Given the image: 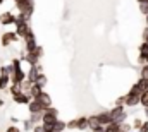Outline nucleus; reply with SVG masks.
Instances as JSON below:
<instances>
[{"label":"nucleus","mask_w":148,"mask_h":132,"mask_svg":"<svg viewBox=\"0 0 148 132\" xmlns=\"http://www.w3.org/2000/svg\"><path fill=\"white\" fill-rule=\"evenodd\" d=\"M23 60L21 59H12L10 62V84L21 86L26 81V72L23 70Z\"/></svg>","instance_id":"f257e3e1"},{"label":"nucleus","mask_w":148,"mask_h":132,"mask_svg":"<svg viewBox=\"0 0 148 132\" xmlns=\"http://www.w3.org/2000/svg\"><path fill=\"white\" fill-rule=\"evenodd\" d=\"M14 26H16V34H17V38H24L29 31H33V28H31V19L24 17L23 14H17V16H16Z\"/></svg>","instance_id":"f03ea898"},{"label":"nucleus","mask_w":148,"mask_h":132,"mask_svg":"<svg viewBox=\"0 0 148 132\" xmlns=\"http://www.w3.org/2000/svg\"><path fill=\"white\" fill-rule=\"evenodd\" d=\"M57 120H59V110H57L55 106H48V108L43 110V113H41V122H40V124L45 125V127H48V129H52Z\"/></svg>","instance_id":"7ed1b4c3"},{"label":"nucleus","mask_w":148,"mask_h":132,"mask_svg":"<svg viewBox=\"0 0 148 132\" xmlns=\"http://www.w3.org/2000/svg\"><path fill=\"white\" fill-rule=\"evenodd\" d=\"M41 59H43V46H40V45H36L31 52H24L23 57H21V60L26 62V64H29V65H36V64H40Z\"/></svg>","instance_id":"20e7f679"},{"label":"nucleus","mask_w":148,"mask_h":132,"mask_svg":"<svg viewBox=\"0 0 148 132\" xmlns=\"http://www.w3.org/2000/svg\"><path fill=\"white\" fill-rule=\"evenodd\" d=\"M9 93H10V96H12V99H14V103H17V105H28L29 103V96L19 88V86H14V84H9Z\"/></svg>","instance_id":"39448f33"},{"label":"nucleus","mask_w":148,"mask_h":132,"mask_svg":"<svg viewBox=\"0 0 148 132\" xmlns=\"http://www.w3.org/2000/svg\"><path fill=\"white\" fill-rule=\"evenodd\" d=\"M14 5L19 10V14H23L24 17H28V19L33 17V14H35V0H23L19 3H14Z\"/></svg>","instance_id":"423d86ee"},{"label":"nucleus","mask_w":148,"mask_h":132,"mask_svg":"<svg viewBox=\"0 0 148 132\" xmlns=\"http://www.w3.org/2000/svg\"><path fill=\"white\" fill-rule=\"evenodd\" d=\"M66 127L67 129H76V131H88V117L86 115H81V117H76L73 120L66 122Z\"/></svg>","instance_id":"0eeeda50"},{"label":"nucleus","mask_w":148,"mask_h":132,"mask_svg":"<svg viewBox=\"0 0 148 132\" xmlns=\"http://www.w3.org/2000/svg\"><path fill=\"white\" fill-rule=\"evenodd\" d=\"M136 105H140V91H138L134 86H131V89L124 95V106L133 108V106H136Z\"/></svg>","instance_id":"6e6552de"},{"label":"nucleus","mask_w":148,"mask_h":132,"mask_svg":"<svg viewBox=\"0 0 148 132\" xmlns=\"http://www.w3.org/2000/svg\"><path fill=\"white\" fill-rule=\"evenodd\" d=\"M109 112H110L112 122H115V124H122V122H126V118H127L126 106H115V105H114V108L109 110Z\"/></svg>","instance_id":"1a4fd4ad"},{"label":"nucleus","mask_w":148,"mask_h":132,"mask_svg":"<svg viewBox=\"0 0 148 132\" xmlns=\"http://www.w3.org/2000/svg\"><path fill=\"white\" fill-rule=\"evenodd\" d=\"M17 39H19V38H17L16 31H5V33L0 36V43H2V46H3V48H5V46H10V45H14Z\"/></svg>","instance_id":"9d476101"},{"label":"nucleus","mask_w":148,"mask_h":132,"mask_svg":"<svg viewBox=\"0 0 148 132\" xmlns=\"http://www.w3.org/2000/svg\"><path fill=\"white\" fill-rule=\"evenodd\" d=\"M43 72V67L40 65V64H36V65H29V70L26 72V81L28 82H35L36 81V77Z\"/></svg>","instance_id":"9b49d317"},{"label":"nucleus","mask_w":148,"mask_h":132,"mask_svg":"<svg viewBox=\"0 0 148 132\" xmlns=\"http://www.w3.org/2000/svg\"><path fill=\"white\" fill-rule=\"evenodd\" d=\"M23 41H24V52H31V50H33V48L38 45L36 36H35V33H33V31H29V33L26 34V36L23 38Z\"/></svg>","instance_id":"f8f14e48"},{"label":"nucleus","mask_w":148,"mask_h":132,"mask_svg":"<svg viewBox=\"0 0 148 132\" xmlns=\"http://www.w3.org/2000/svg\"><path fill=\"white\" fill-rule=\"evenodd\" d=\"M138 64H148V43L145 41H141V45L138 46Z\"/></svg>","instance_id":"ddd939ff"},{"label":"nucleus","mask_w":148,"mask_h":132,"mask_svg":"<svg viewBox=\"0 0 148 132\" xmlns=\"http://www.w3.org/2000/svg\"><path fill=\"white\" fill-rule=\"evenodd\" d=\"M14 21H16V14L14 12L5 10V12L0 14V24L2 26H10V24H14Z\"/></svg>","instance_id":"4468645a"},{"label":"nucleus","mask_w":148,"mask_h":132,"mask_svg":"<svg viewBox=\"0 0 148 132\" xmlns=\"http://www.w3.org/2000/svg\"><path fill=\"white\" fill-rule=\"evenodd\" d=\"M35 99H36V101H40V103H41V105H43L45 108L52 106V96H50V95H48V93H47L45 89H41V91L38 93L36 96H35Z\"/></svg>","instance_id":"2eb2a0df"},{"label":"nucleus","mask_w":148,"mask_h":132,"mask_svg":"<svg viewBox=\"0 0 148 132\" xmlns=\"http://www.w3.org/2000/svg\"><path fill=\"white\" fill-rule=\"evenodd\" d=\"M26 106H28V112H29V113H43V110H45V106H43L40 101H36L35 98L29 99V103H28Z\"/></svg>","instance_id":"dca6fc26"},{"label":"nucleus","mask_w":148,"mask_h":132,"mask_svg":"<svg viewBox=\"0 0 148 132\" xmlns=\"http://www.w3.org/2000/svg\"><path fill=\"white\" fill-rule=\"evenodd\" d=\"M97 115V118H98V122L102 124V125H109L112 122V117H110V112L109 110H102V112H98V113H95Z\"/></svg>","instance_id":"f3484780"},{"label":"nucleus","mask_w":148,"mask_h":132,"mask_svg":"<svg viewBox=\"0 0 148 132\" xmlns=\"http://www.w3.org/2000/svg\"><path fill=\"white\" fill-rule=\"evenodd\" d=\"M98 127H103V125L98 122L97 115H95V113H93V115H88V131H95V129H98Z\"/></svg>","instance_id":"a211bd4d"},{"label":"nucleus","mask_w":148,"mask_h":132,"mask_svg":"<svg viewBox=\"0 0 148 132\" xmlns=\"http://www.w3.org/2000/svg\"><path fill=\"white\" fill-rule=\"evenodd\" d=\"M10 84V76L5 72H0V91H5Z\"/></svg>","instance_id":"6ab92c4d"},{"label":"nucleus","mask_w":148,"mask_h":132,"mask_svg":"<svg viewBox=\"0 0 148 132\" xmlns=\"http://www.w3.org/2000/svg\"><path fill=\"white\" fill-rule=\"evenodd\" d=\"M47 82H48V79H47V74H45V72H41V74L36 77V81H35V84H36L40 89H45Z\"/></svg>","instance_id":"aec40b11"},{"label":"nucleus","mask_w":148,"mask_h":132,"mask_svg":"<svg viewBox=\"0 0 148 132\" xmlns=\"http://www.w3.org/2000/svg\"><path fill=\"white\" fill-rule=\"evenodd\" d=\"M52 129H53V131H55V132H64V131H66V129H67V127H66V122L59 118V120H57V122L53 124V127H52Z\"/></svg>","instance_id":"412c9836"},{"label":"nucleus","mask_w":148,"mask_h":132,"mask_svg":"<svg viewBox=\"0 0 148 132\" xmlns=\"http://www.w3.org/2000/svg\"><path fill=\"white\" fill-rule=\"evenodd\" d=\"M103 132H119V124L110 122L109 125H103Z\"/></svg>","instance_id":"4be33fe9"},{"label":"nucleus","mask_w":148,"mask_h":132,"mask_svg":"<svg viewBox=\"0 0 148 132\" xmlns=\"http://www.w3.org/2000/svg\"><path fill=\"white\" fill-rule=\"evenodd\" d=\"M140 105H143V108H148V88L141 93V96H140Z\"/></svg>","instance_id":"5701e85b"},{"label":"nucleus","mask_w":148,"mask_h":132,"mask_svg":"<svg viewBox=\"0 0 148 132\" xmlns=\"http://www.w3.org/2000/svg\"><path fill=\"white\" fill-rule=\"evenodd\" d=\"M140 77L141 79H145L148 82V64H143L141 65V70H140Z\"/></svg>","instance_id":"b1692460"},{"label":"nucleus","mask_w":148,"mask_h":132,"mask_svg":"<svg viewBox=\"0 0 148 132\" xmlns=\"http://www.w3.org/2000/svg\"><path fill=\"white\" fill-rule=\"evenodd\" d=\"M140 12L143 14V16H147L148 14V0H143V2H140Z\"/></svg>","instance_id":"393cba45"},{"label":"nucleus","mask_w":148,"mask_h":132,"mask_svg":"<svg viewBox=\"0 0 148 132\" xmlns=\"http://www.w3.org/2000/svg\"><path fill=\"white\" fill-rule=\"evenodd\" d=\"M29 120L33 124H40L41 122V113H29Z\"/></svg>","instance_id":"a878e982"},{"label":"nucleus","mask_w":148,"mask_h":132,"mask_svg":"<svg viewBox=\"0 0 148 132\" xmlns=\"http://www.w3.org/2000/svg\"><path fill=\"white\" fill-rule=\"evenodd\" d=\"M141 124H143V120H141V118H134V120H133V124H131V129H133V131H138V129L141 127Z\"/></svg>","instance_id":"bb28decb"},{"label":"nucleus","mask_w":148,"mask_h":132,"mask_svg":"<svg viewBox=\"0 0 148 132\" xmlns=\"http://www.w3.org/2000/svg\"><path fill=\"white\" fill-rule=\"evenodd\" d=\"M141 41L148 43V28H147V26L143 28V33H141Z\"/></svg>","instance_id":"cd10ccee"},{"label":"nucleus","mask_w":148,"mask_h":132,"mask_svg":"<svg viewBox=\"0 0 148 132\" xmlns=\"http://www.w3.org/2000/svg\"><path fill=\"white\" fill-rule=\"evenodd\" d=\"M23 125H24V129H33V125H35V124L28 118V120H24V122H23Z\"/></svg>","instance_id":"c85d7f7f"},{"label":"nucleus","mask_w":148,"mask_h":132,"mask_svg":"<svg viewBox=\"0 0 148 132\" xmlns=\"http://www.w3.org/2000/svg\"><path fill=\"white\" fill-rule=\"evenodd\" d=\"M138 131H140V132H148V120H145V122L141 124V127H140Z\"/></svg>","instance_id":"c756f323"},{"label":"nucleus","mask_w":148,"mask_h":132,"mask_svg":"<svg viewBox=\"0 0 148 132\" xmlns=\"http://www.w3.org/2000/svg\"><path fill=\"white\" fill-rule=\"evenodd\" d=\"M5 132H21V129H19V127H16V125H9Z\"/></svg>","instance_id":"7c9ffc66"},{"label":"nucleus","mask_w":148,"mask_h":132,"mask_svg":"<svg viewBox=\"0 0 148 132\" xmlns=\"http://www.w3.org/2000/svg\"><path fill=\"white\" fill-rule=\"evenodd\" d=\"M115 106H124V96H119L115 99Z\"/></svg>","instance_id":"2f4dec72"},{"label":"nucleus","mask_w":148,"mask_h":132,"mask_svg":"<svg viewBox=\"0 0 148 132\" xmlns=\"http://www.w3.org/2000/svg\"><path fill=\"white\" fill-rule=\"evenodd\" d=\"M43 132H55V131H53V129H48V127H45V129H43Z\"/></svg>","instance_id":"473e14b6"},{"label":"nucleus","mask_w":148,"mask_h":132,"mask_svg":"<svg viewBox=\"0 0 148 132\" xmlns=\"http://www.w3.org/2000/svg\"><path fill=\"white\" fill-rule=\"evenodd\" d=\"M143 113H145V118L148 120V108H145V112H143Z\"/></svg>","instance_id":"72a5a7b5"},{"label":"nucleus","mask_w":148,"mask_h":132,"mask_svg":"<svg viewBox=\"0 0 148 132\" xmlns=\"http://www.w3.org/2000/svg\"><path fill=\"white\" fill-rule=\"evenodd\" d=\"M145 26H147V28H148V14H147V16H145Z\"/></svg>","instance_id":"f704fd0d"},{"label":"nucleus","mask_w":148,"mask_h":132,"mask_svg":"<svg viewBox=\"0 0 148 132\" xmlns=\"http://www.w3.org/2000/svg\"><path fill=\"white\" fill-rule=\"evenodd\" d=\"M119 132H129V131H124V129L121 127V124H119Z\"/></svg>","instance_id":"c9c22d12"},{"label":"nucleus","mask_w":148,"mask_h":132,"mask_svg":"<svg viewBox=\"0 0 148 132\" xmlns=\"http://www.w3.org/2000/svg\"><path fill=\"white\" fill-rule=\"evenodd\" d=\"M2 106H3V99H0V108H2Z\"/></svg>","instance_id":"e433bc0d"},{"label":"nucleus","mask_w":148,"mask_h":132,"mask_svg":"<svg viewBox=\"0 0 148 132\" xmlns=\"http://www.w3.org/2000/svg\"><path fill=\"white\" fill-rule=\"evenodd\" d=\"M12 2H14V3H19V2H23V0H12Z\"/></svg>","instance_id":"4c0bfd02"},{"label":"nucleus","mask_w":148,"mask_h":132,"mask_svg":"<svg viewBox=\"0 0 148 132\" xmlns=\"http://www.w3.org/2000/svg\"><path fill=\"white\" fill-rule=\"evenodd\" d=\"M2 3H5V0H0V5H2Z\"/></svg>","instance_id":"58836bf2"},{"label":"nucleus","mask_w":148,"mask_h":132,"mask_svg":"<svg viewBox=\"0 0 148 132\" xmlns=\"http://www.w3.org/2000/svg\"><path fill=\"white\" fill-rule=\"evenodd\" d=\"M129 132H140V131H129Z\"/></svg>","instance_id":"ea45409f"},{"label":"nucleus","mask_w":148,"mask_h":132,"mask_svg":"<svg viewBox=\"0 0 148 132\" xmlns=\"http://www.w3.org/2000/svg\"><path fill=\"white\" fill-rule=\"evenodd\" d=\"M136 2H138V3H140V2H143V0H136Z\"/></svg>","instance_id":"a19ab883"}]
</instances>
